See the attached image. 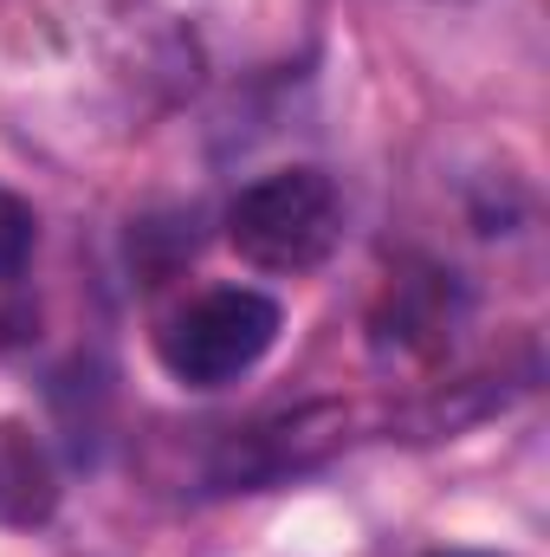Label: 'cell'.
Here are the masks:
<instances>
[{"label": "cell", "mask_w": 550, "mask_h": 557, "mask_svg": "<svg viewBox=\"0 0 550 557\" xmlns=\"http://www.w3.org/2000/svg\"><path fill=\"white\" fill-rule=\"evenodd\" d=\"M343 240V195L324 169H273L227 201V247L260 273H317Z\"/></svg>", "instance_id": "obj_1"}, {"label": "cell", "mask_w": 550, "mask_h": 557, "mask_svg": "<svg viewBox=\"0 0 550 557\" xmlns=\"http://www.w3.org/2000/svg\"><path fill=\"white\" fill-rule=\"evenodd\" d=\"M33 240H39V221L33 208L0 182V278H13L26 260H33Z\"/></svg>", "instance_id": "obj_4"}, {"label": "cell", "mask_w": 550, "mask_h": 557, "mask_svg": "<svg viewBox=\"0 0 550 557\" xmlns=\"http://www.w3.org/2000/svg\"><path fill=\"white\" fill-rule=\"evenodd\" d=\"M278 331H285L278 298L253 292V285H214V292L188 298L155 331V357L188 389H227L247 370H260V357L278 344Z\"/></svg>", "instance_id": "obj_2"}, {"label": "cell", "mask_w": 550, "mask_h": 557, "mask_svg": "<svg viewBox=\"0 0 550 557\" xmlns=\"http://www.w3.org/2000/svg\"><path fill=\"white\" fill-rule=\"evenodd\" d=\"M59 506V473L26 421H0V525H46Z\"/></svg>", "instance_id": "obj_3"}, {"label": "cell", "mask_w": 550, "mask_h": 557, "mask_svg": "<svg viewBox=\"0 0 550 557\" xmlns=\"http://www.w3.org/2000/svg\"><path fill=\"white\" fill-rule=\"evenodd\" d=\"M434 557H499V552H434Z\"/></svg>", "instance_id": "obj_5"}]
</instances>
